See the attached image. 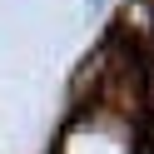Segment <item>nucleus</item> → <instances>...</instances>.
Listing matches in <instances>:
<instances>
[]
</instances>
